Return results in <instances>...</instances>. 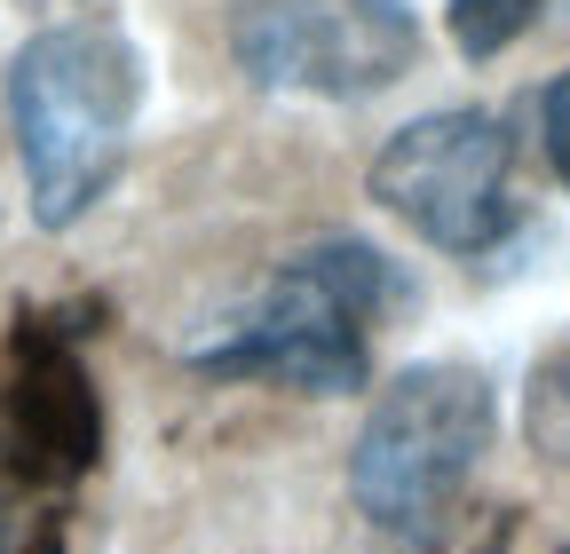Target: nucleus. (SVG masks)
Instances as JSON below:
<instances>
[{
	"label": "nucleus",
	"mask_w": 570,
	"mask_h": 554,
	"mask_svg": "<svg viewBox=\"0 0 570 554\" xmlns=\"http://www.w3.org/2000/svg\"><path fill=\"white\" fill-rule=\"evenodd\" d=\"M0 554H40V538H32V531H24L9 507H0Z\"/></svg>",
	"instance_id": "nucleus-10"
},
{
	"label": "nucleus",
	"mask_w": 570,
	"mask_h": 554,
	"mask_svg": "<svg viewBox=\"0 0 570 554\" xmlns=\"http://www.w3.org/2000/svg\"><path fill=\"white\" fill-rule=\"evenodd\" d=\"M412 301L404 269L365 238H317L285 254V269L238 309L223 340L190 349L214 380H277L302 396H356L365 388V325Z\"/></svg>",
	"instance_id": "nucleus-2"
},
{
	"label": "nucleus",
	"mask_w": 570,
	"mask_h": 554,
	"mask_svg": "<svg viewBox=\"0 0 570 554\" xmlns=\"http://www.w3.org/2000/svg\"><path fill=\"white\" fill-rule=\"evenodd\" d=\"M523 436L539 459L570 467V333L531 365V388H523Z\"/></svg>",
	"instance_id": "nucleus-7"
},
{
	"label": "nucleus",
	"mask_w": 570,
	"mask_h": 554,
	"mask_svg": "<svg viewBox=\"0 0 570 554\" xmlns=\"http://www.w3.org/2000/svg\"><path fill=\"white\" fill-rule=\"evenodd\" d=\"M547 0H444V24H452V48L468 63H491L499 48H515L531 24H539Z\"/></svg>",
	"instance_id": "nucleus-8"
},
{
	"label": "nucleus",
	"mask_w": 570,
	"mask_h": 554,
	"mask_svg": "<svg viewBox=\"0 0 570 554\" xmlns=\"http://www.w3.org/2000/svg\"><path fill=\"white\" fill-rule=\"evenodd\" d=\"M508 167H515V135L499 111L452 103L428 111L412 127H396L381 159H373V198L396 222H412L428 246L444 254H491L515 230V198H508Z\"/></svg>",
	"instance_id": "nucleus-5"
},
{
	"label": "nucleus",
	"mask_w": 570,
	"mask_h": 554,
	"mask_svg": "<svg viewBox=\"0 0 570 554\" xmlns=\"http://www.w3.org/2000/svg\"><path fill=\"white\" fill-rule=\"evenodd\" d=\"M135 103H142V56L111 17H63L17 48L9 119L40 230H71L111 190Z\"/></svg>",
	"instance_id": "nucleus-1"
},
{
	"label": "nucleus",
	"mask_w": 570,
	"mask_h": 554,
	"mask_svg": "<svg viewBox=\"0 0 570 554\" xmlns=\"http://www.w3.org/2000/svg\"><path fill=\"white\" fill-rule=\"evenodd\" d=\"M491 428H499V404H491V380L460 357H428V365H404L365 428L348 444V499L373 531L404 538V546H428L460 492L475 459L491 452Z\"/></svg>",
	"instance_id": "nucleus-3"
},
{
	"label": "nucleus",
	"mask_w": 570,
	"mask_h": 554,
	"mask_svg": "<svg viewBox=\"0 0 570 554\" xmlns=\"http://www.w3.org/2000/svg\"><path fill=\"white\" fill-rule=\"evenodd\" d=\"M539 135H547L554 175L570 182V72H554V80H547V96H539Z\"/></svg>",
	"instance_id": "nucleus-9"
},
{
	"label": "nucleus",
	"mask_w": 570,
	"mask_h": 554,
	"mask_svg": "<svg viewBox=\"0 0 570 554\" xmlns=\"http://www.w3.org/2000/svg\"><path fill=\"white\" fill-rule=\"evenodd\" d=\"M230 56L277 96H381L420 63V17L404 0H238Z\"/></svg>",
	"instance_id": "nucleus-4"
},
{
	"label": "nucleus",
	"mask_w": 570,
	"mask_h": 554,
	"mask_svg": "<svg viewBox=\"0 0 570 554\" xmlns=\"http://www.w3.org/2000/svg\"><path fill=\"white\" fill-rule=\"evenodd\" d=\"M104 452V404L88 388V365L71 333L48 317H24L0 349V467L32 492L80 483Z\"/></svg>",
	"instance_id": "nucleus-6"
}]
</instances>
